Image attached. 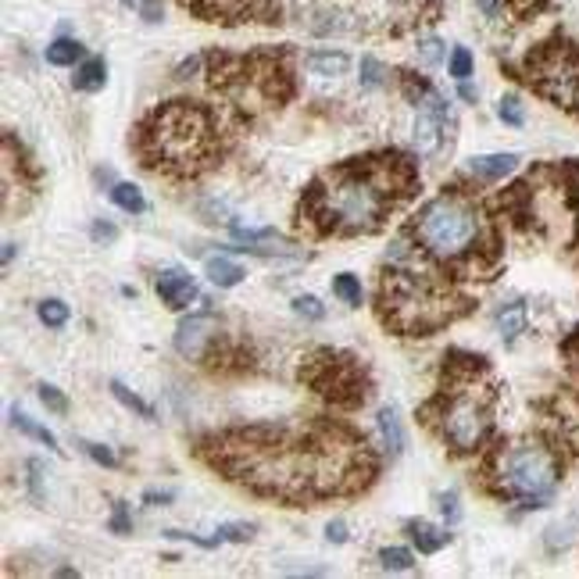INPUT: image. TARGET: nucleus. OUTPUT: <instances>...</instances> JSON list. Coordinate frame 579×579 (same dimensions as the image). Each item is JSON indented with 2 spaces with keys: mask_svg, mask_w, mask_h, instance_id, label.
Returning a JSON list of instances; mask_svg holds the SVG:
<instances>
[{
  "mask_svg": "<svg viewBox=\"0 0 579 579\" xmlns=\"http://www.w3.org/2000/svg\"><path fill=\"white\" fill-rule=\"evenodd\" d=\"M194 458L244 494L283 508H319L373 490L383 455L347 418L222 426L194 440Z\"/></svg>",
  "mask_w": 579,
  "mask_h": 579,
  "instance_id": "1",
  "label": "nucleus"
},
{
  "mask_svg": "<svg viewBox=\"0 0 579 579\" xmlns=\"http://www.w3.org/2000/svg\"><path fill=\"white\" fill-rule=\"evenodd\" d=\"M422 168L401 147L322 168L293 207V229L308 240H358L383 233L405 207L418 201Z\"/></svg>",
  "mask_w": 579,
  "mask_h": 579,
  "instance_id": "2",
  "label": "nucleus"
},
{
  "mask_svg": "<svg viewBox=\"0 0 579 579\" xmlns=\"http://www.w3.org/2000/svg\"><path fill=\"white\" fill-rule=\"evenodd\" d=\"M479 186L487 183L461 172L401 226L418 254H426L440 272H447L458 287L472 290L476 297L500 276L508 247V226L497 194L490 197Z\"/></svg>",
  "mask_w": 579,
  "mask_h": 579,
  "instance_id": "3",
  "label": "nucleus"
},
{
  "mask_svg": "<svg viewBox=\"0 0 579 579\" xmlns=\"http://www.w3.org/2000/svg\"><path fill=\"white\" fill-rule=\"evenodd\" d=\"M244 125L215 100L175 97L140 115L129 132V151L151 175L190 183L226 162Z\"/></svg>",
  "mask_w": 579,
  "mask_h": 579,
  "instance_id": "4",
  "label": "nucleus"
},
{
  "mask_svg": "<svg viewBox=\"0 0 579 579\" xmlns=\"http://www.w3.org/2000/svg\"><path fill=\"white\" fill-rule=\"evenodd\" d=\"M504 383L494 365L465 347H451L440 362L433 394L415 408L422 429L451 458H479L500 437Z\"/></svg>",
  "mask_w": 579,
  "mask_h": 579,
  "instance_id": "5",
  "label": "nucleus"
},
{
  "mask_svg": "<svg viewBox=\"0 0 579 579\" xmlns=\"http://www.w3.org/2000/svg\"><path fill=\"white\" fill-rule=\"evenodd\" d=\"M479 297L458 287L397 229L375 279V319L394 336H433L472 315Z\"/></svg>",
  "mask_w": 579,
  "mask_h": 579,
  "instance_id": "6",
  "label": "nucleus"
},
{
  "mask_svg": "<svg viewBox=\"0 0 579 579\" xmlns=\"http://www.w3.org/2000/svg\"><path fill=\"white\" fill-rule=\"evenodd\" d=\"M205 86L240 125H254L261 115L283 111L297 97V50L250 47V50H205Z\"/></svg>",
  "mask_w": 579,
  "mask_h": 579,
  "instance_id": "7",
  "label": "nucleus"
},
{
  "mask_svg": "<svg viewBox=\"0 0 579 579\" xmlns=\"http://www.w3.org/2000/svg\"><path fill=\"white\" fill-rule=\"evenodd\" d=\"M562 472H565V458L558 455V447L540 429L533 437L500 433L479 455L472 487L490 500L522 504L533 511V508L551 504V497L562 483Z\"/></svg>",
  "mask_w": 579,
  "mask_h": 579,
  "instance_id": "8",
  "label": "nucleus"
},
{
  "mask_svg": "<svg viewBox=\"0 0 579 579\" xmlns=\"http://www.w3.org/2000/svg\"><path fill=\"white\" fill-rule=\"evenodd\" d=\"M297 379L311 397H319L336 415L362 412L375 394V379L369 365L358 354H351L343 347H326V343L311 347L300 358Z\"/></svg>",
  "mask_w": 579,
  "mask_h": 579,
  "instance_id": "9",
  "label": "nucleus"
},
{
  "mask_svg": "<svg viewBox=\"0 0 579 579\" xmlns=\"http://www.w3.org/2000/svg\"><path fill=\"white\" fill-rule=\"evenodd\" d=\"M565 375L562 386L537 405L540 433L558 447L565 461H579V326L562 343Z\"/></svg>",
  "mask_w": 579,
  "mask_h": 579,
  "instance_id": "10",
  "label": "nucleus"
},
{
  "mask_svg": "<svg viewBox=\"0 0 579 579\" xmlns=\"http://www.w3.org/2000/svg\"><path fill=\"white\" fill-rule=\"evenodd\" d=\"M183 11L207 26L244 29V26H283L287 0H175Z\"/></svg>",
  "mask_w": 579,
  "mask_h": 579,
  "instance_id": "11",
  "label": "nucleus"
},
{
  "mask_svg": "<svg viewBox=\"0 0 579 579\" xmlns=\"http://www.w3.org/2000/svg\"><path fill=\"white\" fill-rule=\"evenodd\" d=\"M43 168L29 154V147L7 129L4 132V215H11L15 194H18V215L29 211V205L40 197Z\"/></svg>",
  "mask_w": 579,
  "mask_h": 579,
  "instance_id": "12",
  "label": "nucleus"
},
{
  "mask_svg": "<svg viewBox=\"0 0 579 579\" xmlns=\"http://www.w3.org/2000/svg\"><path fill=\"white\" fill-rule=\"evenodd\" d=\"M222 332V322L215 311H194L175 326V351L186 362H201L205 351L211 347V340Z\"/></svg>",
  "mask_w": 579,
  "mask_h": 579,
  "instance_id": "13",
  "label": "nucleus"
},
{
  "mask_svg": "<svg viewBox=\"0 0 579 579\" xmlns=\"http://www.w3.org/2000/svg\"><path fill=\"white\" fill-rule=\"evenodd\" d=\"M447 119H451V111H447V100H444V97H433L429 104L415 108L412 143H415V151H418V158H433V154L440 151Z\"/></svg>",
  "mask_w": 579,
  "mask_h": 579,
  "instance_id": "14",
  "label": "nucleus"
},
{
  "mask_svg": "<svg viewBox=\"0 0 579 579\" xmlns=\"http://www.w3.org/2000/svg\"><path fill=\"white\" fill-rule=\"evenodd\" d=\"M201 365H205L207 373H218V375H244L254 369V354H250V347L244 340L218 332V336L211 340V347L205 351Z\"/></svg>",
  "mask_w": 579,
  "mask_h": 579,
  "instance_id": "15",
  "label": "nucleus"
},
{
  "mask_svg": "<svg viewBox=\"0 0 579 579\" xmlns=\"http://www.w3.org/2000/svg\"><path fill=\"white\" fill-rule=\"evenodd\" d=\"M154 287H158V297L165 300L172 311H183V308H190L197 300V287H194V279L183 268H165L154 279Z\"/></svg>",
  "mask_w": 579,
  "mask_h": 579,
  "instance_id": "16",
  "label": "nucleus"
},
{
  "mask_svg": "<svg viewBox=\"0 0 579 579\" xmlns=\"http://www.w3.org/2000/svg\"><path fill=\"white\" fill-rule=\"evenodd\" d=\"M515 168H519V154H483V158H472L465 172L490 186V183H500L504 175H511Z\"/></svg>",
  "mask_w": 579,
  "mask_h": 579,
  "instance_id": "17",
  "label": "nucleus"
},
{
  "mask_svg": "<svg viewBox=\"0 0 579 579\" xmlns=\"http://www.w3.org/2000/svg\"><path fill=\"white\" fill-rule=\"evenodd\" d=\"M375 426H379V437H383V447H386L390 461L405 455V444H408V440H405V426H401V415H397V408H394V405L379 408V415H375Z\"/></svg>",
  "mask_w": 579,
  "mask_h": 579,
  "instance_id": "18",
  "label": "nucleus"
},
{
  "mask_svg": "<svg viewBox=\"0 0 579 579\" xmlns=\"http://www.w3.org/2000/svg\"><path fill=\"white\" fill-rule=\"evenodd\" d=\"M405 533L412 537V543L418 547V554H437L447 540H451V533L447 530H440V526H433L429 519H408L405 522Z\"/></svg>",
  "mask_w": 579,
  "mask_h": 579,
  "instance_id": "19",
  "label": "nucleus"
},
{
  "mask_svg": "<svg viewBox=\"0 0 579 579\" xmlns=\"http://www.w3.org/2000/svg\"><path fill=\"white\" fill-rule=\"evenodd\" d=\"M304 65L311 76H326V79H336V76H347L351 68V58L343 50H311L304 54Z\"/></svg>",
  "mask_w": 579,
  "mask_h": 579,
  "instance_id": "20",
  "label": "nucleus"
},
{
  "mask_svg": "<svg viewBox=\"0 0 579 579\" xmlns=\"http://www.w3.org/2000/svg\"><path fill=\"white\" fill-rule=\"evenodd\" d=\"M397 86H401V97H405L412 108H422V104H429L433 97H440V93H437V86L429 83L426 76L408 72V68H401V72H397Z\"/></svg>",
  "mask_w": 579,
  "mask_h": 579,
  "instance_id": "21",
  "label": "nucleus"
},
{
  "mask_svg": "<svg viewBox=\"0 0 579 579\" xmlns=\"http://www.w3.org/2000/svg\"><path fill=\"white\" fill-rule=\"evenodd\" d=\"M526 322H530V315H526V304H522V300H511V304H504V308L497 311V332H500L504 343H515V340L526 332Z\"/></svg>",
  "mask_w": 579,
  "mask_h": 579,
  "instance_id": "22",
  "label": "nucleus"
},
{
  "mask_svg": "<svg viewBox=\"0 0 579 579\" xmlns=\"http://www.w3.org/2000/svg\"><path fill=\"white\" fill-rule=\"evenodd\" d=\"M104 83H108V61L104 58H83L76 76H72V86L79 93H97V89H104Z\"/></svg>",
  "mask_w": 579,
  "mask_h": 579,
  "instance_id": "23",
  "label": "nucleus"
},
{
  "mask_svg": "<svg viewBox=\"0 0 579 579\" xmlns=\"http://www.w3.org/2000/svg\"><path fill=\"white\" fill-rule=\"evenodd\" d=\"M205 272H207V279L215 283V287H222V290H229V287H237V283H244V268L237 265V261H229V258H207L205 261Z\"/></svg>",
  "mask_w": 579,
  "mask_h": 579,
  "instance_id": "24",
  "label": "nucleus"
},
{
  "mask_svg": "<svg viewBox=\"0 0 579 579\" xmlns=\"http://www.w3.org/2000/svg\"><path fill=\"white\" fill-rule=\"evenodd\" d=\"M83 58H86V47L79 40H68V37H61V40H54L47 47V65H58V68L79 65Z\"/></svg>",
  "mask_w": 579,
  "mask_h": 579,
  "instance_id": "25",
  "label": "nucleus"
},
{
  "mask_svg": "<svg viewBox=\"0 0 579 579\" xmlns=\"http://www.w3.org/2000/svg\"><path fill=\"white\" fill-rule=\"evenodd\" d=\"M11 426H15L18 433H26V437H33V440H40L43 447H50V451H58V437H54V433H50L47 426H40V422H33V418H29V415H26V412H18V408H15V412H11Z\"/></svg>",
  "mask_w": 579,
  "mask_h": 579,
  "instance_id": "26",
  "label": "nucleus"
},
{
  "mask_svg": "<svg viewBox=\"0 0 579 579\" xmlns=\"http://www.w3.org/2000/svg\"><path fill=\"white\" fill-rule=\"evenodd\" d=\"M108 194H111V201L122 207V211H129V215H143V211H147V201H143V194H140V190H136L132 183H115V186H111Z\"/></svg>",
  "mask_w": 579,
  "mask_h": 579,
  "instance_id": "27",
  "label": "nucleus"
},
{
  "mask_svg": "<svg viewBox=\"0 0 579 579\" xmlns=\"http://www.w3.org/2000/svg\"><path fill=\"white\" fill-rule=\"evenodd\" d=\"M332 293L343 300V304H351V308H362V279L358 276H351V272H340L336 279H332Z\"/></svg>",
  "mask_w": 579,
  "mask_h": 579,
  "instance_id": "28",
  "label": "nucleus"
},
{
  "mask_svg": "<svg viewBox=\"0 0 579 579\" xmlns=\"http://www.w3.org/2000/svg\"><path fill=\"white\" fill-rule=\"evenodd\" d=\"M111 394H115V397H119V401H122L125 408H129V412H136L140 415V418H147V422H154V408H151V405H147V401H143V397H136V394H132V390H129V386H125V383H119V379H111Z\"/></svg>",
  "mask_w": 579,
  "mask_h": 579,
  "instance_id": "29",
  "label": "nucleus"
},
{
  "mask_svg": "<svg viewBox=\"0 0 579 579\" xmlns=\"http://www.w3.org/2000/svg\"><path fill=\"white\" fill-rule=\"evenodd\" d=\"M37 315H40V322L47 330H61L68 322V304L58 300V297H50V300H43L40 308H37Z\"/></svg>",
  "mask_w": 579,
  "mask_h": 579,
  "instance_id": "30",
  "label": "nucleus"
},
{
  "mask_svg": "<svg viewBox=\"0 0 579 579\" xmlns=\"http://www.w3.org/2000/svg\"><path fill=\"white\" fill-rule=\"evenodd\" d=\"M497 119H500L504 125H511V129L526 125V111H522V100H519L515 93H504V97L497 100Z\"/></svg>",
  "mask_w": 579,
  "mask_h": 579,
  "instance_id": "31",
  "label": "nucleus"
},
{
  "mask_svg": "<svg viewBox=\"0 0 579 579\" xmlns=\"http://www.w3.org/2000/svg\"><path fill=\"white\" fill-rule=\"evenodd\" d=\"M379 565L390 569V573H408V569H415V554L405 551V547H383L379 551Z\"/></svg>",
  "mask_w": 579,
  "mask_h": 579,
  "instance_id": "32",
  "label": "nucleus"
},
{
  "mask_svg": "<svg viewBox=\"0 0 579 579\" xmlns=\"http://www.w3.org/2000/svg\"><path fill=\"white\" fill-rule=\"evenodd\" d=\"M293 311H297L300 319H308V322H322V319H326V308H322V300H319V297H311V293H300V297H293Z\"/></svg>",
  "mask_w": 579,
  "mask_h": 579,
  "instance_id": "33",
  "label": "nucleus"
},
{
  "mask_svg": "<svg viewBox=\"0 0 579 579\" xmlns=\"http://www.w3.org/2000/svg\"><path fill=\"white\" fill-rule=\"evenodd\" d=\"M472 68H476L472 50H468V47H455V50H451V61H447V72H451L458 83H461V79H468V76H472Z\"/></svg>",
  "mask_w": 579,
  "mask_h": 579,
  "instance_id": "34",
  "label": "nucleus"
},
{
  "mask_svg": "<svg viewBox=\"0 0 579 579\" xmlns=\"http://www.w3.org/2000/svg\"><path fill=\"white\" fill-rule=\"evenodd\" d=\"M383 83H386V68L375 61L373 54H365V58H362V86H365V89H379Z\"/></svg>",
  "mask_w": 579,
  "mask_h": 579,
  "instance_id": "35",
  "label": "nucleus"
},
{
  "mask_svg": "<svg viewBox=\"0 0 579 579\" xmlns=\"http://www.w3.org/2000/svg\"><path fill=\"white\" fill-rule=\"evenodd\" d=\"M218 540H229V543H247L254 537V526L250 522H226V526H218Z\"/></svg>",
  "mask_w": 579,
  "mask_h": 579,
  "instance_id": "36",
  "label": "nucleus"
},
{
  "mask_svg": "<svg viewBox=\"0 0 579 579\" xmlns=\"http://www.w3.org/2000/svg\"><path fill=\"white\" fill-rule=\"evenodd\" d=\"M40 401L54 415H65V412H68V397H65V394H61L58 386H50V383H43V386H40Z\"/></svg>",
  "mask_w": 579,
  "mask_h": 579,
  "instance_id": "37",
  "label": "nucleus"
},
{
  "mask_svg": "<svg viewBox=\"0 0 579 579\" xmlns=\"http://www.w3.org/2000/svg\"><path fill=\"white\" fill-rule=\"evenodd\" d=\"M79 447H83L86 455L93 458L97 465H104V468H115V465H119V458H115V451H111V447H104V444H93V440H83Z\"/></svg>",
  "mask_w": 579,
  "mask_h": 579,
  "instance_id": "38",
  "label": "nucleus"
},
{
  "mask_svg": "<svg viewBox=\"0 0 579 579\" xmlns=\"http://www.w3.org/2000/svg\"><path fill=\"white\" fill-rule=\"evenodd\" d=\"M418 58H422L426 65H440V58H444V43L437 40V37L418 40Z\"/></svg>",
  "mask_w": 579,
  "mask_h": 579,
  "instance_id": "39",
  "label": "nucleus"
},
{
  "mask_svg": "<svg viewBox=\"0 0 579 579\" xmlns=\"http://www.w3.org/2000/svg\"><path fill=\"white\" fill-rule=\"evenodd\" d=\"M440 515H444L451 526H455L458 519H461V508H458V494H455V490H451V494H440Z\"/></svg>",
  "mask_w": 579,
  "mask_h": 579,
  "instance_id": "40",
  "label": "nucleus"
},
{
  "mask_svg": "<svg viewBox=\"0 0 579 579\" xmlns=\"http://www.w3.org/2000/svg\"><path fill=\"white\" fill-rule=\"evenodd\" d=\"M205 68V54H194V58H186L179 68H175V79H190V76H197Z\"/></svg>",
  "mask_w": 579,
  "mask_h": 579,
  "instance_id": "41",
  "label": "nucleus"
},
{
  "mask_svg": "<svg viewBox=\"0 0 579 579\" xmlns=\"http://www.w3.org/2000/svg\"><path fill=\"white\" fill-rule=\"evenodd\" d=\"M89 237H93L97 244H111V240H119V229H115L111 222H93V229H89Z\"/></svg>",
  "mask_w": 579,
  "mask_h": 579,
  "instance_id": "42",
  "label": "nucleus"
},
{
  "mask_svg": "<svg viewBox=\"0 0 579 579\" xmlns=\"http://www.w3.org/2000/svg\"><path fill=\"white\" fill-rule=\"evenodd\" d=\"M111 530H115V533H132V519H129V508H125L122 500L115 504V515H111Z\"/></svg>",
  "mask_w": 579,
  "mask_h": 579,
  "instance_id": "43",
  "label": "nucleus"
},
{
  "mask_svg": "<svg viewBox=\"0 0 579 579\" xmlns=\"http://www.w3.org/2000/svg\"><path fill=\"white\" fill-rule=\"evenodd\" d=\"M162 0H143L140 4V15H143V22H162Z\"/></svg>",
  "mask_w": 579,
  "mask_h": 579,
  "instance_id": "44",
  "label": "nucleus"
},
{
  "mask_svg": "<svg viewBox=\"0 0 579 579\" xmlns=\"http://www.w3.org/2000/svg\"><path fill=\"white\" fill-rule=\"evenodd\" d=\"M326 540H330V543H347V522H340V519L330 522V526H326Z\"/></svg>",
  "mask_w": 579,
  "mask_h": 579,
  "instance_id": "45",
  "label": "nucleus"
},
{
  "mask_svg": "<svg viewBox=\"0 0 579 579\" xmlns=\"http://www.w3.org/2000/svg\"><path fill=\"white\" fill-rule=\"evenodd\" d=\"M175 500V490H147L143 494V504H172Z\"/></svg>",
  "mask_w": 579,
  "mask_h": 579,
  "instance_id": "46",
  "label": "nucleus"
},
{
  "mask_svg": "<svg viewBox=\"0 0 579 579\" xmlns=\"http://www.w3.org/2000/svg\"><path fill=\"white\" fill-rule=\"evenodd\" d=\"M29 472H33V494L43 497V483H40V461H29Z\"/></svg>",
  "mask_w": 579,
  "mask_h": 579,
  "instance_id": "47",
  "label": "nucleus"
},
{
  "mask_svg": "<svg viewBox=\"0 0 579 579\" xmlns=\"http://www.w3.org/2000/svg\"><path fill=\"white\" fill-rule=\"evenodd\" d=\"M458 97H461V100H468V104H476V97H479V93L468 86V79H461V83H458Z\"/></svg>",
  "mask_w": 579,
  "mask_h": 579,
  "instance_id": "48",
  "label": "nucleus"
},
{
  "mask_svg": "<svg viewBox=\"0 0 579 579\" xmlns=\"http://www.w3.org/2000/svg\"><path fill=\"white\" fill-rule=\"evenodd\" d=\"M97 183H100V186H115V175H111L108 168H100V172H97Z\"/></svg>",
  "mask_w": 579,
  "mask_h": 579,
  "instance_id": "49",
  "label": "nucleus"
},
{
  "mask_svg": "<svg viewBox=\"0 0 579 579\" xmlns=\"http://www.w3.org/2000/svg\"><path fill=\"white\" fill-rule=\"evenodd\" d=\"M11 261H15V244L7 240V244H4V265H11Z\"/></svg>",
  "mask_w": 579,
  "mask_h": 579,
  "instance_id": "50",
  "label": "nucleus"
},
{
  "mask_svg": "<svg viewBox=\"0 0 579 579\" xmlns=\"http://www.w3.org/2000/svg\"><path fill=\"white\" fill-rule=\"evenodd\" d=\"M125 7H136V11H140V4H143V0H122Z\"/></svg>",
  "mask_w": 579,
  "mask_h": 579,
  "instance_id": "51",
  "label": "nucleus"
}]
</instances>
